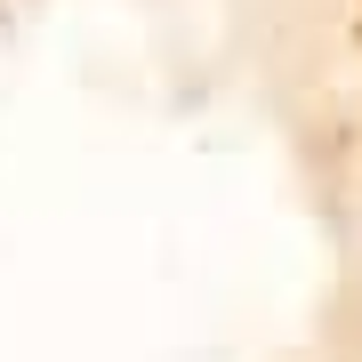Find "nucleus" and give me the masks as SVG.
<instances>
[{
    "label": "nucleus",
    "mask_w": 362,
    "mask_h": 362,
    "mask_svg": "<svg viewBox=\"0 0 362 362\" xmlns=\"http://www.w3.org/2000/svg\"><path fill=\"white\" fill-rule=\"evenodd\" d=\"M354 25H362V0H354Z\"/></svg>",
    "instance_id": "1"
}]
</instances>
